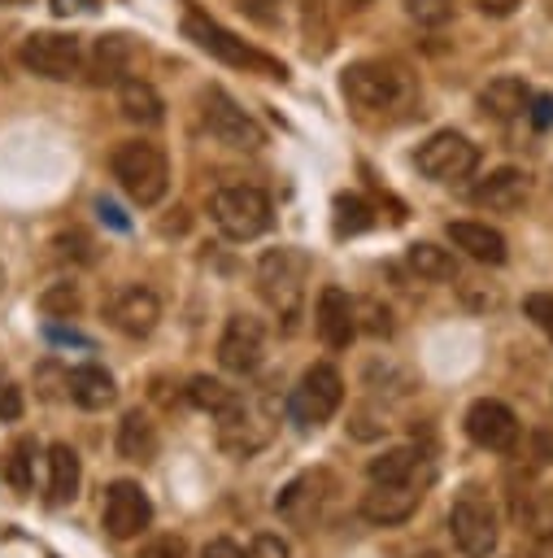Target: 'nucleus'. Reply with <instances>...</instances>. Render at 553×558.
<instances>
[{
	"instance_id": "bb28decb",
	"label": "nucleus",
	"mask_w": 553,
	"mask_h": 558,
	"mask_svg": "<svg viewBox=\"0 0 553 558\" xmlns=\"http://www.w3.org/2000/svg\"><path fill=\"white\" fill-rule=\"evenodd\" d=\"M126 61H131V44H126V35H100V39H96V48H91V74H96L100 83L122 78Z\"/></svg>"
},
{
	"instance_id": "58836bf2",
	"label": "nucleus",
	"mask_w": 553,
	"mask_h": 558,
	"mask_svg": "<svg viewBox=\"0 0 553 558\" xmlns=\"http://www.w3.org/2000/svg\"><path fill=\"white\" fill-rule=\"evenodd\" d=\"M527 118L544 131V126H553V96H531V105H527Z\"/></svg>"
},
{
	"instance_id": "2f4dec72",
	"label": "nucleus",
	"mask_w": 553,
	"mask_h": 558,
	"mask_svg": "<svg viewBox=\"0 0 553 558\" xmlns=\"http://www.w3.org/2000/svg\"><path fill=\"white\" fill-rule=\"evenodd\" d=\"M405 13L418 26H444L453 17V0H405Z\"/></svg>"
},
{
	"instance_id": "0eeeda50",
	"label": "nucleus",
	"mask_w": 553,
	"mask_h": 558,
	"mask_svg": "<svg viewBox=\"0 0 553 558\" xmlns=\"http://www.w3.org/2000/svg\"><path fill=\"white\" fill-rule=\"evenodd\" d=\"M78 61H83V52H78V39H74V35L35 31V35L22 39V65H26L30 74L52 78V83L74 78V74H78Z\"/></svg>"
},
{
	"instance_id": "dca6fc26",
	"label": "nucleus",
	"mask_w": 553,
	"mask_h": 558,
	"mask_svg": "<svg viewBox=\"0 0 553 558\" xmlns=\"http://www.w3.org/2000/svg\"><path fill=\"white\" fill-rule=\"evenodd\" d=\"M418 501H422V493L414 484H374L361 497V519H370L379 527H392V523H405L418 510Z\"/></svg>"
},
{
	"instance_id": "cd10ccee",
	"label": "nucleus",
	"mask_w": 553,
	"mask_h": 558,
	"mask_svg": "<svg viewBox=\"0 0 553 558\" xmlns=\"http://www.w3.org/2000/svg\"><path fill=\"white\" fill-rule=\"evenodd\" d=\"M187 401L196 405V410H209V414H222V410H231L235 401H239V392H231L222 379H209V375H196L192 384H187Z\"/></svg>"
},
{
	"instance_id": "4468645a",
	"label": "nucleus",
	"mask_w": 553,
	"mask_h": 558,
	"mask_svg": "<svg viewBox=\"0 0 553 558\" xmlns=\"http://www.w3.org/2000/svg\"><path fill=\"white\" fill-rule=\"evenodd\" d=\"M261 349H266L261 323H257L253 314H231L226 327H222V340H218V362H222V371H231V375L257 371Z\"/></svg>"
},
{
	"instance_id": "37998d69",
	"label": "nucleus",
	"mask_w": 553,
	"mask_h": 558,
	"mask_svg": "<svg viewBox=\"0 0 553 558\" xmlns=\"http://www.w3.org/2000/svg\"><path fill=\"white\" fill-rule=\"evenodd\" d=\"M531 558H553V532L536 541V549H531Z\"/></svg>"
},
{
	"instance_id": "a19ab883",
	"label": "nucleus",
	"mask_w": 553,
	"mask_h": 558,
	"mask_svg": "<svg viewBox=\"0 0 553 558\" xmlns=\"http://www.w3.org/2000/svg\"><path fill=\"white\" fill-rule=\"evenodd\" d=\"M96 0H52V13L57 17H78V13H91Z\"/></svg>"
},
{
	"instance_id": "c85d7f7f",
	"label": "nucleus",
	"mask_w": 553,
	"mask_h": 558,
	"mask_svg": "<svg viewBox=\"0 0 553 558\" xmlns=\"http://www.w3.org/2000/svg\"><path fill=\"white\" fill-rule=\"evenodd\" d=\"M370 222H374V214H370V205L361 196H353V192H340L335 196V235H357Z\"/></svg>"
},
{
	"instance_id": "1a4fd4ad",
	"label": "nucleus",
	"mask_w": 553,
	"mask_h": 558,
	"mask_svg": "<svg viewBox=\"0 0 553 558\" xmlns=\"http://www.w3.org/2000/svg\"><path fill=\"white\" fill-rule=\"evenodd\" d=\"M344 96L357 109H392L405 96V78L383 61H357L344 70Z\"/></svg>"
},
{
	"instance_id": "473e14b6",
	"label": "nucleus",
	"mask_w": 553,
	"mask_h": 558,
	"mask_svg": "<svg viewBox=\"0 0 553 558\" xmlns=\"http://www.w3.org/2000/svg\"><path fill=\"white\" fill-rule=\"evenodd\" d=\"M523 310H527V318L553 340V292H531V296L523 301Z\"/></svg>"
},
{
	"instance_id": "ea45409f",
	"label": "nucleus",
	"mask_w": 553,
	"mask_h": 558,
	"mask_svg": "<svg viewBox=\"0 0 553 558\" xmlns=\"http://www.w3.org/2000/svg\"><path fill=\"white\" fill-rule=\"evenodd\" d=\"M200 558H244V549H239L235 541L218 536V541H209V545H205V554H200Z\"/></svg>"
},
{
	"instance_id": "79ce46f5",
	"label": "nucleus",
	"mask_w": 553,
	"mask_h": 558,
	"mask_svg": "<svg viewBox=\"0 0 553 558\" xmlns=\"http://www.w3.org/2000/svg\"><path fill=\"white\" fill-rule=\"evenodd\" d=\"M479 4V13H488V17H509L514 9H518V0H475Z\"/></svg>"
},
{
	"instance_id": "7ed1b4c3",
	"label": "nucleus",
	"mask_w": 553,
	"mask_h": 558,
	"mask_svg": "<svg viewBox=\"0 0 553 558\" xmlns=\"http://www.w3.org/2000/svg\"><path fill=\"white\" fill-rule=\"evenodd\" d=\"M305 253L296 248H270L257 266V283H261V296L270 301V310L283 314V323L292 327L296 314H300V283H305Z\"/></svg>"
},
{
	"instance_id": "7c9ffc66",
	"label": "nucleus",
	"mask_w": 553,
	"mask_h": 558,
	"mask_svg": "<svg viewBox=\"0 0 553 558\" xmlns=\"http://www.w3.org/2000/svg\"><path fill=\"white\" fill-rule=\"evenodd\" d=\"M39 310H44L48 318H70V314H78V288H74V283H52V288L39 296Z\"/></svg>"
},
{
	"instance_id": "423d86ee",
	"label": "nucleus",
	"mask_w": 553,
	"mask_h": 558,
	"mask_svg": "<svg viewBox=\"0 0 553 558\" xmlns=\"http://www.w3.org/2000/svg\"><path fill=\"white\" fill-rule=\"evenodd\" d=\"M418 170L427 174V179H435V183H453V179H466V174H475V166H479V148L462 135V131H435L422 148H418Z\"/></svg>"
},
{
	"instance_id": "72a5a7b5",
	"label": "nucleus",
	"mask_w": 553,
	"mask_h": 558,
	"mask_svg": "<svg viewBox=\"0 0 553 558\" xmlns=\"http://www.w3.org/2000/svg\"><path fill=\"white\" fill-rule=\"evenodd\" d=\"M139 558H187V541H183V536H174V532L152 536V541L139 549Z\"/></svg>"
},
{
	"instance_id": "c9c22d12",
	"label": "nucleus",
	"mask_w": 553,
	"mask_h": 558,
	"mask_svg": "<svg viewBox=\"0 0 553 558\" xmlns=\"http://www.w3.org/2000/svg\"><path fill=\"white\" fill-rule=\"evenodd\" d=\"M248 558H287V545L274 532H257L248 545Z\"/></svg>"
},
{
	"instance_id": "a878e982",
	"label": "nucleus",
	"mask_w": 553,
	"mask_h": 558,
	"mask_svg": "<svg viewBox=\"0 0 553 558\" xmlns=\"http://www.w3.org/2000/svg\"><path fill=\"white\" fill-rule=\"evenodd\" d=\"M405 262H409V270H414L418 279H431V283L457 279V262H453V253L440 248V244H427V240H422V244H409Z\"/></svg>"
},
{
	"instance_id": "5701e85b",
	"label": "nucleus",
	"mask_w": 553,
	"mask_h": 558,
	"mask_svg": "<svg viewBox=\"0 0 553 558\" xmlns=\"http://www.w3.org/2000/svg\"><path fill=\"white\" fill-rule=\"evenodd\" d=\"M118 105H122V113H126L131 122H139V126L161 122V109H165L161 96H157V87L144 83V78H126L122 92H118Z\"/></svg>"
},
{
	"instance_id": "f03ea898",
	"label": "nucleus",
	"mask_w": 553,
	"mask_h": 558,
	"mask_svg": "<svg viewBox=\"0 0 553 558\" xmlns=\"http://www.w3.org/2000/svg\"><path fill=\"white\" fill-rule=\"evenodd\" d=\"M209 214L218 222L222 235L231 240H257L266 227H270V196L261 187H248V183H235V187H218L213 201H209Z\"/></svg>"
},
{
	"instance_id": "412c9836",
	"label": "nucleus",
	"mask_w": 553,
	"mask_h": 558,
	"mask_svg": "<svg viewBox=\"0 0 553 558\" xmlns=\"http://www.w3.org/2000/svg\"><path fill=\"white\" fill-rule=\"evenodd\" d=\"M527 105H531V92H527V83L523 78H492L483 92H479V109L488 113V118H496V122H509V118H523L527 113Z\"/></svg>"
},
{
	"instance_id": "de8ad7c7",
	"label": "nucleus",
	"mask_w": 553,
	"mask_h": 558,
	"mask_svg": "<svg viewBox=\"0 0 553 558\" xmlns=\"http://www.w3.org/2000/svg\"><path fill=\"white\" fill-rule=\"evenodd\" d=\"M427 558H435V554H427Z\"/></svg>"
},
{
	"instance_id": "f704fd0d",
	"label": "nucleus",
	"mask_w": 553,
	"mask_h": 558,
	"mask_svg": "<svg viewBox=\"0 0 553 558\" xmlns=\"http://www.w3.org/2000/svg\"><path fill=\"white\" fill-rule=\"evenodd\" d=\"M0 418H4V423L22 418V388H17L9 375H0Z\"/></svg>"
},
{
	"instance_id": "e433bc0d",
	"label": "nucleus",
	"mask_w": 553,
	"mask_h": 558,
	"mask_svg": "<svg viewBox=\"0 0 553 558\" xmlns=\"http://www.w3.org/2000/svg\"><path fill=\"white\" fill-rule=\"evenodd\" d=\"M357 314H366V331H374V336H388V331H392V314H388V310H379L374 301H366Z\"/></svg>"
},
{
	"instance_id": "aec40b11",
	"label": "nucleus",
	"mask_w": 553,
	"mask_h": 558,
	"mask_svg": "<svg viewBox=\"0 0 553 558\" xmlns=\"http://www.w3.org/2000/svg\"><path fill=\"white\" fill-rule=\"evenodd\" d=\"M448 240H453V248H462L475 262H488V266L505 262V235L488 222H448Z\"/></svg>"
},
{
	"instance_id": "39448f33",
	"label": "nucleus",
	"mask_w": 553,
	"mask_h": 558,
	"mask_svg": "<svg viewBox=\"0 0 553 558\" xmlns=\"http://www.w3.org/2000/svg\"><path fill=\"white\" fill-rule=\"evenodd\" d=\"M187 35L205 48V52H213V57H222V61H231V65H244V70H257V74H266V78H287V70L279 65V61H270L266 52H257V48H248L244 39H235L231 31H222L218 22H205L200 13H187Z\"/></svg>"
},
{
	"instance_id": "9d476101",
	"label": "nucleus",
	"mask_w": 553,
	"mask_h": 558,
	"mask_svg": "<svg viewBox=\"0 0 553 558\" xmlns=\"http://www.w3.org/2000/svg\"><path fill=\"white\" fill-rule=\"evenodd\" d=\"M205 126H209V135L218 140V144H231V148H261L266 144V131H261V122H253L222 87H209L205 92Z\"/></svg>"
},
{
	"instance_id": "2eb2a0df",
	"label": "nucleus",
	"mask_w": 553,
	"mask_h": 558,
	"mask_svg": "<svg viewBox=\"0 0 553 558\" xmlns=\"http://www.w3.org/2000/svg\"><path fill=\"white\" fill-rule=\"evenodd\" d=\"M314 323H318V336H322L327 349H348L353 336H357V301H353L344 288L327 283V288L318 292Z\"/></svg>"
},
{
	"instance_id": "20e7f679",
	"label": "nucleus",
	"mask_w": 553,
	"mask_h": 558,
	"mask_svg": "<svg viewBox=\"0 0 553 558\" xmlns=\"http://www.w3.org/2000/svg\"><path fill=\"white\" fill-rule=\"evenodd\" d=\"M340 401H344V379H340V371L327 366V362H314V366L300 375V384L292 388V418H296L300 427H322V423L340 410Z\"/></svg>"
},
{
	"instance_id": "ddd939ff",
	"label": "nucleus",
	"mask_w": 553,
	"mask_h": 558,
	"mask_svg": "<svg viewBox=\"0 0 553 558\" xmlns=\"http://www.w3.org/2000/svg\"><path fill=\"white\" fill-rule=\"evenodd\" d=\"M105 318H109V327H118L122 336H148V331L157 327V318H161V301H157V292L144 288V283H122V288L105 301Z\"/></svg>"
},
{
	"instance_id": "c03bdc74",
	"label": "nucleus",
	"mask_w": 553,
	"mask_h": 558,
	"mask_svg": "<svg viewBox=\"0 0 553 558\" xmlns=\"http://www.w3.org/2000/svg\"><path fill=\"white\" fill-rule=\"evenodd\" d=\"M348 4H353V9H361V4H366V0H348Z\"/></svg>"
},
{
	"instance_id": "4c0bfd02",
	"label": "nucleus",
	"mask_w": 553,
	"mask_h": 558,
	"mask_svg": "<svg viewBox=\"0 0 553 558\" xmlns=\"http://www.w3.org/2000/svg\"><path fill=\"white\" fill-rule=\"evenodd\" d=\"M279 4H283V0H239V9H244L253 22H261V26L279 17Z\"/></svg>"
},
{
	"instance_id": "f3484780",
	"label": "nucleus",
	"mask_w": 553,
	"mask_h": 558,
	"mask_svg": "<svg viewBox=\"0 0 553 558\" xmlns=\"http://www.w3.org/2000/svg\"><path fill=\"white\" fill-rule=\"evenodd\" d=\"M527 192H531L527 174H523V170H514V166H505V170H492L483 183H475L470 201H475L479 209H496V214H509V209H518V205L527 201Z\"/></svg>"
},
{
	"instance_id": "b1692460",
	"label": "nucleus",
	"mask_w": 553,
	"mask_h": 558,
	"mask_svg": "<svg viewBox=\"0 0 553 558\" xmlns=\"http://www.w3.org/2000/svg\"><path fill=\"white\" fill-rule=\"evenodd\" d=\"M118 453L131 458V462H148V458L157 453V427H152L139 410H131V414L118 423Z\"/></svg>"
},
{
	"instance_id": "f8f14e48",
	"label": "nucleus",
	"mask_w": 553,
	"mask_h": 558,
	"mask_svg": "<svg viewBox=\"0 0 553 558\" xmlns=\"http://www.w3.org/2000/svg\"><path fill=\"white\" fill-rule=\"evenodd\" d=\"M152 519V501L135 480H113L105 493V532L118 541H131L148 527Z\"/></svg>"
},
{
	"instance_id": "9b49d317",
	"label": "nucleus",
	"mask_w": 553,
	"mask_h": 558,
	"mask_svg": "<svg viewBox=\"0 0 553 558\" xmlns=\"http://www.w3.org/2000/svg\"><path fill=\"white\" fill-rule=\"evenodd\" d=\"M466 436L488 449V453H509L518 445V418L505 401H492V397H479L470 410H466Z\"/></svg>"
},
{
	"instance_id": "49530a36",
	"label": "nucleus",
	"mask_w": 553,
	"mask_h": 558,
	"mask_svg": "<svg viewBox=\"0 0 553 558\" xmlns=\"http://www.w3.org/2000/svg\"><path fill=\"white\" fill-rule=\"evenodd\" d=\"M0 288H4V266H0Z\"/></svg>"
},
{
	"instance_id": "393cba45",
	"label": "nucleus",
	"mask_w": 553,
	"mask_h": 558,
	"mask_svg": "<svg viewBox=\"0 0 553 558\" xmlns=\"http://www.w3.org/2000/svg\"><path fill=\"white\" fill-rule=\"evenodd\" d=\"M78 480H83L78 453L70 445H52L48 449V493H52V501H70L78 493Z\"/></svg>"
},
{
	"instance_id": "6ab92c4d",
	"label": "nucleus",
	"mask_w": 553,
	"mask_h": 558,
	"mask_svg": "<svg viewBox=\"0 0 553 558\" xmlns=\"http://www.w3.org/2000/svg\"><path fill=\"white\" fill-rule=\"evenodd\" d=\"M65 392H70V401L83 405V410H105V405H113L118 384H113V375H109L105 366L87 362V366L65 371Z\"/></svg>"
},
{
	"instance_id": "c756f323",
	"label": "nucleus",
	"mask_w": 553,
	"mask_h": 558,
	"mask_svg": "<svg viewBox=\"0 0 553 558\" xmlns=\"http://www.w3.org/2000/svg\"><path fill=\"white\" fill-rule=\"evenodd\" d=\"M30 466H35V440L22 436V440H13L9 453H4V480H9L17 493H26V488H30Z\"/></svg>"
},
{
	"instance_id": "4be33fe9",
	"label": "nucleus",
	"mask_w": 553,
	"mask_h": 558,
	"mask_svg": "<svg viewBox=\"0 0 553 558\" xmlns=\"http://www.w3.org/2000/svg\"><path fill=\"white\" fill-rule=\"evenodd\" d=\"M418 466H422V453L401 445V449H388L379 458H370V484H414L418 480Z\"/></svg>"
},
{
	"instance_id": "a18cd8bd",
	"label": "nucleus",
	"mask_w": 553,
	"mask_h": 558,
	"mask_svg": "<svg viewBox=\"0 0 553 558\" xmlns=\"http://www.w3.org/2000/svg\"><path fill=\"white\" fill-rule=\"evenodd\" d=\"M0 4H26V0H0Z\"/></svg>"
},
{
	"instance_id": "f257e3e1",
	"label": "nucleus",
	"mask_w": 553,
	"mask_h": 558,
	"mask_svg": "<svg viewBox=\"0 0 553 558\" xmlns=\"http://www.w3.org/2000/svg\"><path fill=\"white\" fill-rule=\"evenodd\" d=\"M113 179L135 205H157L170 187V161L148 140H126L113 148Z\"/></svg>"
},
{
	"instance_id": "6e6552de",
	"label": "nucleus",
	"mask_w": 553,
	"mask_h": 558,
	"mask_svg": "<svg viewBox=\"0 0 553 558\" xmlns=\"http://www.w3.org/2000/svg\"><path fill=\"white\" fill-rule=\"evenodd\" d=\"M448 527H453V541L466 558H488L496 549V514L479 493H466L453 501Z\"/></svg>"
},
{
	"instance_id": "a211bd4d",
	"label": "nucleus",
	"mask_w": 553,
	"mask_h": 558,
	"mask_svg": "<svg viewBox=\"0 0 553 558\" xmlns=\"http://www.w3.org/2000/svg\"><path fill=\"white\" fill-rule=\"evenodd\" d=\"M322 488H327V475H322V471L292 480V484L279 493V514H283L287 523H296V527H309V523L322 514V501H327Z\"/></svg>"
}]
</instances>
